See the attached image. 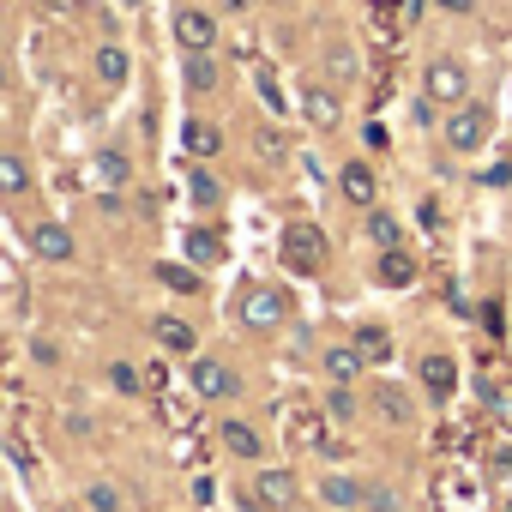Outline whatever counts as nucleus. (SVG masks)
Returning a JSON list of instances; mask_svg holds the SVG:
<instances>
[{
    "label": "nucleus",
    "instance_id": "nucleus-18",
    "mask_svg": "<svg viewBox=\"0 0 512 512\" xmlns=\"http://www.w3.org/2000/svg\"><path fill=\"white\" fill-rule=\"evenodd\" d=\"M91 175H97V187H127L133 181V163H127V151H97V163H91Z\"/></svg>",
    "mask_w": 512,
    "mask_h": 512
},
{
    "label": "nucleus",
    "instance_id": "nucleus-7",
    "mask_svg": "<svg viewBox=\"0 0 512 512\" xmlns=\"http://www.w3.org/2000/svg\"><path fill=\"white\" fill-rule=\"evenodd\" d=\"M302 115H308V127L332 133V127L344 121V103H338V91H332V85H308V91H302Z\"/></svg>",
    "mask_w": 512,
    "mask_h": 512
},
{
    "label": "nucleus",
    "instance_id": "nucleus-19",
    "mask_svg": "<svg viewBox=\"0 0 512 512\" xmlns=\"http://www.w3.org/2000/svg\"><path fill=\"white\" fill-rule=\"evenodd\" d=\"M356 350H362L368 368H386L392 362V332L386 326H356Z\"/></svg>",
    "mask_w": 512,
    "mask_h": 512
},
{
    "label": "nucleus",
    "instance_id": "nucleus-38",
    "mask_svg": "<svg viewBox=\"0 0 512 512\" xmlns=\"http://www.w3.org/2000/svg\"><path fill=\"white\" fill-rule=\"evenodd\" d=\"M506 512H512V506H506Z\"/></svg>",
    "mask_w": 512,
    "mask_h": 512
},
{
    "label": "nucleus",
    "instance_id": "nucleus-17",
    "mask_svg": "<svg viewBox=\"0 0 512 512\" xmlns=\"http://www.w3.org/2000/svg\"><path fill=\"white\" fill-rule=\"evenodd\" d=\"M181 79H187V91H217V85H223V73H217L211 49H193V55H187V67H181Z\"/></svg>",
    "mask_w": 512,
    "mask_h": 512
},
{
    "label": "nucleus",
    "instance_id": "nucleus-10",
    "mask_svg": "<svg viewBox=\"0 0 512 512\" xmlns=\"http://www.w3.org/2000/svg\"><path fill=\"white\" fill-rule=\"evenodd\" d=\"M175 37H181L187 55H193V49H211V43H217V19L199 13V7H187V13H175Z\"/></svg>",
    "mask_w": 512,
    "mask_h": 512
},
{
    "label": "nucleus",
    "instance_id": "nucleus-15",
    "mask_svg": "<svg viewBox=\"0 0 512 512\" xmlns=\"http://www.w3.org/2000/svg\"><path fill=\"white\" fill-rule=\"evenodd\" d=\"M332 416L326 410H284V440H296V446H320V428H326Z\"/></svg>",
    "mask_w": 512,
    "mask_h": 512
},
{
    "label": "nucleus",
    "instance_id": "nucleus-21",
    "mask_svg": "<svg viewBox=\"0 0 512 512\" xmlns=\"http://www.w3.org/2000/svg\"><path fill=\"white\" fill-rule=\"evenodd\" d=\"M187 199H193L199 211H217V205H223V181H217V175H211V169L199 163V169L187 175Z\"/></svg>",
    "mask_w": 512,
    "mask_h": 512
},
{
    "label": "nucleus",
    "instance_id": "nucleus-36",
    "mask_svg": "<svg viewBox=\"0 0 512 512\" xmlns=\"http://www.w3.org/2000/svg\"><path fill=\"white\" fill-rule=\"evenodd\" d=\"M416 13H422V0H404V25H416Z\"/></svg>",
    "mask_w": 512,
    "mask_h": 512
},
{
    "label": "nucleus",
    "instance_id": "nucleus-33",
    "mask_svg": "<svg viewBox=\"0 0 512 512\" xmlns=\"http://www.w3.org/2000/svg\"><path fill=\"white\" fill-rule=\"evenodd\" d=\"M326 73H332V79H350V73H356V55H350V49H332V55H326Z\"/></svg>",
    "mask_w": 512,
    "mask_h": 512
},
{
    "label": "nucleus",
    "instance_id": "nucleus-16",
    "mask_svg": "<svg viewBox=\"0 0 512 512\" xmlns=\"http://www.w3.org/2000/svg\"><path fill=\"white\" fill-rule=\"evenodd\" d=\"M416 368H422V386H428L434 398H446V392L458 386V362H452V356H434V350H428Z\"/></svg>",
    "mask_w": 512,
    "mask_h": 512
},
{
    "label": "nucleus",
    "instance_id": "nucleus-4",
    "mask_svg": "<svg viewBox=\"0 0 512 512\" xmlns=\"http://www.w3.org/2000/svg\"><path fill=\"white\" fill-rule=\"evenodd\" d=\"M422 91H428V103H440V109H458V103H470V73H464L458 61H428V73H422Z\"/></svg>",
    "mask_w": 512,
    "mask_h": 512
},
{
    "label": "nucleus",
    "instance_id": "nucleus-6",
    "mask_svg": "<svg viewBox=\"0 0 512 512\" xmlns=\"http://www.w3.org/2000/svg\"><path fill=\"white\" fill-rule=\"evenodd\" d=\"M31 247H37V260H49V266H67V260H73V235H67L55 217L31 223Z\"/></svg>",
    "mask_w": 512,
    "mask_h": 512
},
{
    "label": "nucleus",
    "instance_id": "nucleus-3",
    "mask_svg": "<svg viewBox=\"0 0 512 512\" xmlns=\"http://www.w3.org/2000/svg\"><path fill=\"white\" fill-rule=\"evenodd\" d=\"M488 133H494V121H488V109H482V103H458V109L446 115V151H458V157L482 151V145H488Z\"/></svg>",
    "mask_w": 512,
    "mask_h": 512
},
{
    "label": "nucleus",
    "instance_id": "nucleus-8",
    "mask_svg": "<svg viewBox=\"0 0 512 512\" xmlns=\"http://www.w3.org/2000/svg\"><path fill=\"white\" fill-rule=\"evenodd\" d=\"M253 488H260V500H266L272 512H290V506H296V470H278V464H266L260 476H253Z\"/></svg>",
    "mask_w": 512,
    "mask_h": 512
},
{
    "label": "nucleus",
    "instance_id": "nucleus-32",
    "mask_svg": "<svg viewBox=\"0 0 512 512\" xmlns=\"http://www.w3.org/2000/svg\"><path fill=\"white\" fill-rule=\"evenodd\" d=\"M368 512H398V494L386 482H368Z\"/></svg>",
    "mask_w": 512,
    "mask_h": 512
},
{
    "label": "nucleus",
    "instance_id": "nucleus-35",
    "mask_svg": "<svg viewBox=\"0 0 512 512\" xmlns=\"http://www.w3.org/2000/svg\"><path fill=\"white\" fill-rule=\"evenodd\" d=\"M434 7H440V13H458V19H464V13L476 7V0H434Z\"/></svg>",
    "mask_w": 512,
    "mask_h": 512
},
{
    "label": "nucleus",
    "instance_id": "nucleus-13",
    "mask_svg": "<svg viewBox=\"0 0 512 512\" xmlns=\"http://www.w3.org/2000/svg\"><path fill=\"white\" fill-rule=\"evenodd\" d=\"M320 500L332 506V512H356V506H368V482H356V476H326L320 482Z\"/></svg>",
    "mask_w": 512,
    "mask_h": 512
},
{
    "label": "nucleus",
    "instance_id": "nucleus-24",
    "mask_svg": "<svg viewBox=\"0 0 512 512\" xmlns=\"http://www.w3.org/2000/svg\"><path fill=\"white\" fill-rule=\"evenodd\" d=\"M25 187H31V169H25L19 151H7V157H0V193H13V199H19Z\"/></svg>",
    "mask_w": 512,
    "mask_h": 512
},
{
    "label": "nucleus",
    "instance_id": "nucleus-37",
    "mask_svg": "<svg viewBox=\"0 0 512 512\" xmlns=\"http://www.w3.org/2000/svg\"><path fill=\"white\" fill-rule=\"evenodd\" d=\"M217 7H223V13H241V7H247V0H217Z\"/></svg>",
    "mask_w": 512,
    "mask_h": 512
},
{
    "label": "nucleus",
    "instance_id": "nucleus-1",
    "mask_svg": "<svg viewBox=\"0 0 512 512\" xmlns=\"http://www.w3.org/2000/svg\"><path fill=\"white\" fill-rule=\"evenodd\" d=\"M235 314H241L247 332H278V326L290 320V296L272 290V284H253L247 296H235Z\"/></svg>",
    "mask_w": 512,
    "mask_h": 512
},
{
    "label": "nucleus",
    "instance_id": "nucleus-26",
    "mask_svg": "<svg viewBox=\"0 0 512 512\" xmlns=\"http://www.w3.org/2000/svg\"><path fill=\"white\" fill-rule=\"evenodd\" d=\"M223 446H229L235 458H260V434H253L247 422H223Z\"/></svg>",
    "mask_w": 512,
    "mask_h": 512
},
{
    "label": "nucleus",
    "instance_id": "nucleus-28",
    "mask_svg": "<svg viewBox=\"0 0 512 512\" xmlns=\"http://www.w3.org/2000/svg\"><path fill=\"white\" fill-rule=\"evenodd\" d=\"M157 278H163V290H175V296H199V272H187V266H157Z\"/></svg>",
    "mask_w": 512,
    "mask_h": 512
},
{
    "label": "nucleus",
    "instance_id": "nucleus-29",
    "mask_svg": "<svg viewBox=\"0 0 512 512\" xmlns=\"http://www.w3.org/2000/svg\"><path fill=\"white\" fill-rule=\"evenodd\" d=\"M326 416H332V422H350V416H356V392H350V386H332V392H326Z\"/></svg>",
    "mask_w": 512,
    "mask_h": 512
},
{
    "label": "nucleus",
    "instance_id": "nucleus-22",
    "mask_svg": "<svg viewBox=\"0 0 512 512\" xmlns=\"http://www.w3.org/2000/svg\"><path fill=\"white\" fill-rule=\"evenodd\" d=\"M127 73H133L127 49H121V43H103V49H97V79H103V85H127Z\"/></svg>",
    "mask_w": 512,
    "mask_h": 512
},
{
    "label": "nucleus",
    "instance_id": "nucleus-23",
    "mask_svg": "<svg viewBox=\"0 0 512 512\" xmlns=\"http://www.w3.org/2000/svg\"><path fill=\"white\" fill-rule=\"evenodd\" d=\"M187 260H193V266H217V260H223V241L193 223V229H187Z\"/></svg>",
    "mask_w": 512,
    "mask_h": 512
},
{
    "label": "nucleus",
    "instance_id": "nucleus-27",
    "mask_svg": "<svg viewBox=\"0 0 512 512\" xmlns=\"http://www.w3.org/2000/svg\"><path fill=\"white\" fill-rule=\"evenodd\" d=\"M368 241H374V247H398V241H404L398 217H392V211H368Z\"/></svg>",
    "mask_w": 512,
    "mask_h": 512
},
{
    "label": "nucleus",
    "instance_id": "nucleus-20",
    "mask_svg": "<svg viewBox=\"0 0 512 512\" xmlns=\"http://www.w3.org/2000/svg\"><path fill=\"white\" fill-rule=\"evenodd\" d=\"M374 410H380L386 422H410V416H416L410 392H404V386H392V380H380V386H374Z\"/></svg>",
    "mask_w": 512,
    "mask_h": 512
},
{
    "label": "nucleus",
    "instance_id": "nucleus-5",
    "mask_svg": "<svg viewBox=\"0 0 512 512\" xmlns=\"http://www.w3.org/2000/svg\"><path fill=\"white\" fill-rule=\"evenodd\" d=\"M193 392H199V398H235V392H241V374H235L229 362H211V356H205V362H193Z\"/></svg>",
    "mask_w": 512,
    "mask_h": 512
},
{
    "label": "nucleus",
    "instance_id": "nucleus-30",
    "mask_svg": "<svg viewBox=\"0 0 512 512\" xmlns=\"http://www.w3.org/2000/svg\"><path fill=\"white\" fill-rule=\"evenodd\" d=\"M109 386H115V392H127V398H133V392H139V386H145V380H139V368H133V362H109Z\"/></svg>",
    "mask_w": 512,
    "mask_h": 512
},
{
    "label": "nucleus",
    "instance_id": "nucleus-34",
    "mask_svg": "<svg viewBox=\"0 0 512 512\" xmlns=\"http://www.w3.org/2000/svg\"><path fill=\"white\" fill-rule=\"evenodd\" d=\"M362 145H368V151H386V127H380V121H374V127H362Z\"/></svg>",
    "mask_w": 512,
    "mask_h": 512
},
{
    "label": "nucleus",
    "instance_id": "nucleus-9",
    "mask_svg": "<svg viewBox=\"0 0 512 512\" xmlns=\"http://www.w3.org/2000/svg\"><path fill=\"white\" fill-rule=\"evenodd\" d=\"M374 284L380 290H410L416 284V260L404 247H380V266H374Z\"/></svg>",
    "mask_w": 512,
    "mask_h": 512
},
{
    "label": "nucleus",
    "instance_id": "nucleus-12",
    "mask_svg": "<svg viewBox=\"0 0 512 512\" xmlns=\"http://www.w3.org/2000/svg\"><path fill=\"white\" fill-rule=\"evenodd\" d=\"M320 368H326L332 386H356V374H362L368 362H362V350H356V338H350V344H332V350L320 356Z\"/></svg>",
    "mask_w": 512,
    "mask_h": 512
},
{
    "label": "nucleus",
    "instance_id": "nucleus-14",
    "mask_svg": "<svg viewBox=\"0 0 512 512\" xmlns=\"http://www.w3.org/2000/svg\"><path fill=\"white\" fill-rule=\"evenodd\" d=\"M181 151H187L193 163H211V157L223 151V133H217L211 121H187V127H181Z\"/></svg>",
    "mask_w": 512,
    "mask_h": 512
},
{
    "label": "nucleus",
    "instance_id": "nucleus-11",
    "mask_svg": "<svg viewBox=\"0 0 512 512\" xmlns=\"http://www.w3.org/2000/svg\"><path fill=\"white\" fill-rule=\"evenodd\" d=\"M338 187H344V199L362 205V211H374V199H380V181H374L368 163H344V169H338Z\"/></svg>",
    "mask_w": 512,
    "mask_h": 512
},
{
    "label": "nucleus",
    "instance_id": "nucleus-2",
    "mask_svg": "<svg viewBox=\"0 0 512 512\" xmlns=\"http://www.w3.org/2000/svg\"><path fill=\"white\" fill-rule=\"evenodd\" d=\"M284 266L290 272H326V235H320V223H308V217L284 223Z\"/></svg>",
    "mask_w": 512,
    "mask_h": 512
},
{
    "label": "nucleus",
    "instance_id": "nucleus-25",
    "mask_svg": "<svg viewBox=\"0 0 512 512\" xmlns=\"http://www.w3.org/2000/svg\"><path fill=\"white\" fill-rule=\"evenodd\" d=\"M157 344H163V350H181V356H193V326L163 314V320H157Z\"/></svg>",
    "mask_w": 512,
    "mask_h": 512
},
{
    "label": "nucleus",
    "instance_id": "nucleus-31",
    "mask_svg": "<svg viewBox=\"0 0 512 512\" xmlns=\"http://www.w3.org/2000/svg\"><path fill=\"white\" fill-rule=\"evenodd\" d=\"M85 500H91V512H115V506H121V494H115L109 482H91V494H85Z\"/></svg>",
    "mask_w": 512,
    "mask_h": 512
}]
</instances>
